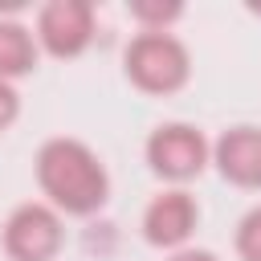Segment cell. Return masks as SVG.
Here are the masks:
<instances>
[{
  "mask_svg": "<svg viewBox=\"0 0 261 261\" xmlns=\"http://www.w3.org/2000/svg\"><path fill=\"white\" fill-rule=\"evenodd\" d=\"M41 188L61 204L65 212H90L106 200V171L94 159V151L77 139H53L37 155Z\"/></svg>",
  "mask_w": 261,
  "mask_h": 261,
  "instance_id": "6da1fadb",
  "label": "cell"
},
{
  "mask_svg": "<svg viewBox=\"0 0 261 261\" xmlns=\"http://www.w3.org/2000/svg\"><path fill=\"white\" fill-rule=\"evenodd\" d=\"M126 69L130 77L151 90V94H167L188 77V53L175 37L167 33H143L135 37V45L126 49Z\"/></svg>",
  "mask_w": 261,
  "mask_h": 261,
  "instance_id": "7a4b0ae2",
  "label": "cell"
},
{
  "mask_svg": "<svg viewBox=\"0 0 261 261\" xmlns=\"http://www.w3.org/2000/svg\"><path fill=\"white\" fill-rule=\"evenodd\" d=\"M4 249L16 261H49L61 249V224L45 204H20L4 224Z\"/></svg>",
  "mask_w": 261,
  "mask_h": 261,
  "instance_id": "3957f363",
  "label": "cell"
},
{
  "mask_svg": "<svg viewBox=\"0 0 261 261\" xmlns=\"http://www.w3.org/2000/svg\"><path fill=\"white\" fill-rule=\"evenodd\" d=\"M204 155H208V147H204L200 130H192V126H184V122L159 126V130L151 135V143H147L151 167H155L159 175H171V179L196 175V171L204 167Z\"/></svg>",
  "mask_w": 261,
  "mask_h": 261,
  "instance_id": "277c9868",
  "label": "cell"
},
{
  "mask_svg": "<svg viewBox=\"0 0 261 261\" xmlns=\"http://www.w3.org/2000/svg\"><path fill=\"white\" fill-rule=\"evenodd\" d=\"M37 29H41V41H45L49 53L73 57L90 41V4H82V0H53V4L41 8Z\"/></svg>",
  "mask_w": 261,
  "mask_h": 261,
  "instance_id": "5b68a950",
  "label": "cell"
},
{
  "mask_svg": "<svg viewBox=\"0 0 261 261\" xmlns=\"http://www.w3.org/2000/svg\"><path fill=\"white\" fill-rule=\"evenodd\" d=\"M216 163L224 171V179L241 184V188H257L261 184V130L253 126H237L216 143Z\"/></svg>",
  "mask_w": 261,
  "mask_h": 261,
  "instance_id": "8992f818",
  "label": "cell"
},
{
  "mask_svg": "<svg viewBox=\"0 0 261 261\" xmlns=\"http://www.w3.org/2000/svg\"><path fill=\"white\" fill-rule=\"evenodd\" d=\"M196 224V204L188 192H163L147 208V237L155 245H179Z\"/></svg>",
  "mask_w": 261,
  "mask_h": 261,
  "instance_id": "52a82bcc",
  "label": "cell"
},
{
  "mask_svg": "<svg viewBox=\"0 0 261 261\" xmlns=\"http://www.w3.org/2000/svg\"><path fill=\"white\" fill-rule=\"evenodd\" d=\"M33 37L24 24H12V20H0V77H12V73H24L33 65Z\"/></svg>",
  "mask_w": 261,
  "mask_h": 261,
  "instance_id": "ba28073f",
  "label": "cell"
},
{
  "mask_svg": "<svg viewBox=\"0 0 261 261\" xmlns=\"http://www.w3.org/2000/svg\"><path fill=\"white\" fill-rule=\"evenodd\" d=\"M237 249L245 261H261V208L249 212L241 220V232H237Z\"/></svg>",
  "mask_w": 261,
  "mask_h": 261,
  "instance_id": "9c48e42d",
  "label": "cell"
},
{
  "mask_svg": "<svg viewBox=\"0 0 261 261\" xmlns=\"http://www.w3.org/2000/svg\"><path fill=\"white\" fill-rule=\"evenodd\" d=\"M135 16H139V20H159V24H163V20L179 16V8H175V4H147V0H139V4H135Z\"/></svg>",
  "mask_w": 261,
  "mask_h": 261,
  "instance_id": "30bf717a",
  "label": "cell"
},
{
  "mask_svg": "<svg viewBox=\"0 0 261 261\" xmlns=\"http://www.w3.org/2000/svg\"><path fill=\"white\" fill-rule=\"evenodd\" d=\"M12 114H16V94H12V86L0 77V126H8Z\"/></svg>",
  "mask_w": 261,
  "mask_h": 261,
  "instance_id": "8fae6325",
  "label": "cell"
},
{
  "mask_svg": "<svg viewBox=\"0 0 261 261\" xmlns=\"http://www.w3.org/2000/svg\"><path fill=\"white\" fill-rule=\"evenodd\" d=\"M171 261H216L212 253H204V249H188V253H175Z\"/></svg>",
  "mask_w": 261,
  "mask_h": 261,
  "instance_id": "7c38bea8",
  "label": "cell"
}]
</instances>
